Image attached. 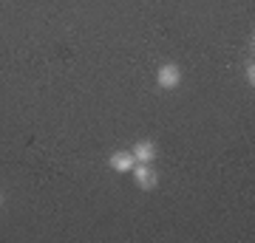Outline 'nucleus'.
I'll return each mask as SVG.
<instances>
[{
    "label": "nucleus",
    "mask_w": 255,
    "mask_h": 243,
    "mask_svg": "<svg viewBox=\"0 0 255 243\" xmlns=\"http://www.w3.org/2000/svg\"><path fill=\"white\" fill-rule=\"evenodd\" d=\"M130 153H133V159H136V162L150 164V162L156 159V144H153V142H136Z\"/></svg>",
    "instance_id": "20e7f679"
},
{
    "label": "nucleus",
    "mask_w": 255,
    "mask_h": 243,
    "mask_svg": "<svg viewBox=\"0 0 255 243\" xmlns=\"http://www.w3.org/2000/svg\"><path fill=\"white\" fill-rule=\"evenodd\" d=\"M0 204H3V195H0Z\"/></svg>",
    "instance_id": "423d86ee"
},
{
    "label": "nucleus",
    "mask_w": 255,
    "mask_h": 243,
    "mask_svg": "<svg viewBox=\"0 0 255 243\" xmlns=\"http://www.w3.org/2000/svg\"><path fill=\"white\" fill-rule=\"evenodd\" d=\"M244 77H247V82H250V85H255V65H253V63L247 65V71H244Z\"/></svg>",
    "instance_id": "39448f33"
},
{
    "label": "nucleus",
    "mask_w": 255,
    "mask_h": 243,
    "mask_svg": "<svg viewBox=\"0 0 255 243\" xmlns=\"http://www.w3.org/2000/svg\"><path fill=\"white\" fill-rule=\"evenodd\" d=\"M130 172H133V178H136V184H139L142 189H153V187H156V181H159V175H156V170L150 167V164L136 162Z\"/></svg>",
    "instance_id": "f03ea898"
},
{
    "label": "nucleus",
    "mask_w": 255,
    "mask_h": 243,
    "mask_svg": "<svg viewBox=\"0 0 255 243\" xmlns=\"http://www.w3.org/2000/svg\"><path fill=\"white\" fill-rule=\"evenodd\" d=\"M156 82H159V88H179L182 85V68L179 65H173V63H167V65H162L159 68V74H156Z\"/></svg>",
    "instance_id": "f257e3e1"
},
{
    "label": "nucleus",
    "mask_w": 255,
    "mask_h": 243,
    "mask_svg": "<svg viewBox=\"0 0 255 243\" xmlns=\"http://www.w3.org/2000/svg\"><path fill=\"white\" fill-rule=\"evenodd\" d=\"M133 164H136V159H133L130 150H119V153L111 156V167H114L117 172H130L133 170Z\"/></svg>",
    "instance_id": "7ed1b4c3"
}]
</instances>
